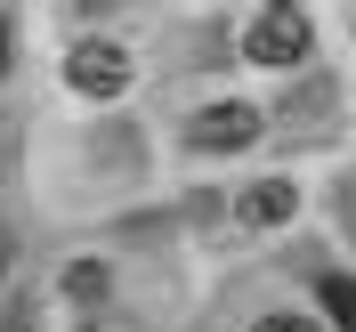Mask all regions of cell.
I'll use <instances>...</instances> for the list:
<instances>
[{"instance_id": "3", "label": "cell", "mask_w": 356, "mask_h": 332, "mask_svg": "<svg viewBox=\"0 0 356 332\" xmlns=\"http://www.w3.org/2000/svg\"><path fill=\"white\" fill-rule=\"evenodd\" d=\"M65 81L81 89V97H122V89H130V57H122L113 41H81L65 57Z\"/></svg>"}, {"instance_id": "4", "label": "cell", "mask_w": 356, "mask_h": 332, "mask_svg": "<svg viewBox=\"0 0 356 332\" xmlns=\"http://www.w3.org/2000/svg\"><path fill=\"white\" fill-rule=\"evenodd\" d=\"M291 211H300V187H291V178H259V187L235 203V227H251V235H259V227H284Z\"/></svg>"}, {"instance_id": "6", "label": "cell", "mask_w": 356, "mask_h": 332, "mask_svg": "<svg viewBox=\"0 0 356 332\" xmlns=\"http://www.w3.org/2000/svg\"><path fill=\"white\" fill-rule=\"evenodd\" d=\"M65 292H73V300H106V292H113V276H106V267H65Z\"/></svg>"}, {"instance_id": "9", "label": "cell", "mask_w": 356, "mask_h": 332, "mask_svg": "<svg viewBox=\"0 0 356 332\" xmlns=\"http://www.w3.org/2000/svg\"><path fill=\"white\" fill-rule=\"evenodd\" d=\"M267 8H300V0H267Z\"/></svg>"}, {"instance_id": "5", "label": "cell", "mask_w": 356, "mask_h": 332, "mask_svg": "<svg viewBox=\"0 0 356 332\" xmlns=\"http://www.w3.org/2000/svg\"><path fill=\"white\" fill-rule=\"evenodd\" d=\"M316 292H324V308H332V332H356V284L348 276H324Z\"/></svg>"}, {"instance_id": "7", "label": "cell", "mask_w": 356, "mask_h": 332, "mask_svg": "<svg viewBox=\"0 0 356 332\" xmlns=\"http://www.w3.org/2000/svg\"><path fill=\"white\" fill-rule=\"evenodd\" d=\"M251 332H324V324H308V316H259Z\"/></svg>"}, {"instance_id": "8", "label": "cell", "mask_w": 356, "mask_h": 332, "mask_svg": "<svg viewBox=\"0 0 356 332\" xmlns=\"http://www.w3.org/2000/svg\"><path fill=\"white\" fill-rule=\"evenodd\" d=\"M0 73H8V0H0Z\"/></svg>"}, {"instance_id": "2", "label": "cell", "mask_w": 356, "mask_h": 332, "mask_svg": "<svg viewBox=\"0 0 356 332\" xmlns=\"http://www.w3.org/2000/svg\"><path fill=\"white\" fill-rule=\"evenodd\" d=\"M259 106H243V97H227V106H202L195 122H186V138H195L202 155H243L251 138H259Z\"/></svg>"}, {"instance_id": "1", "label": "cell", "mask_w": 356, "mask_h": 332, "mask_svg": "<svg viewBox=\"0 0 356 332\" xmlns=\"http://www.w3.org/2000/svg\"><path fill=\"white\" fill-rule=\"evenodd\" d=\"M308 49H316V33H308L300 8H267V17H251V33H243V57H251V65H300Z\"/></svg>"}, {"instance_id": "10", "label": "cell", "mask_w": 356, "mask_h": 332, "mask_svg": "<svg viewBox=\"0 0 356 332\" xmlns=\"http://www.w3.org/2000/svg\"><path fill=\"white\" fill-rule=\"evenodd\" d=\"M0 267H8V244H0Z\"/></svg>"}]
</instances>
